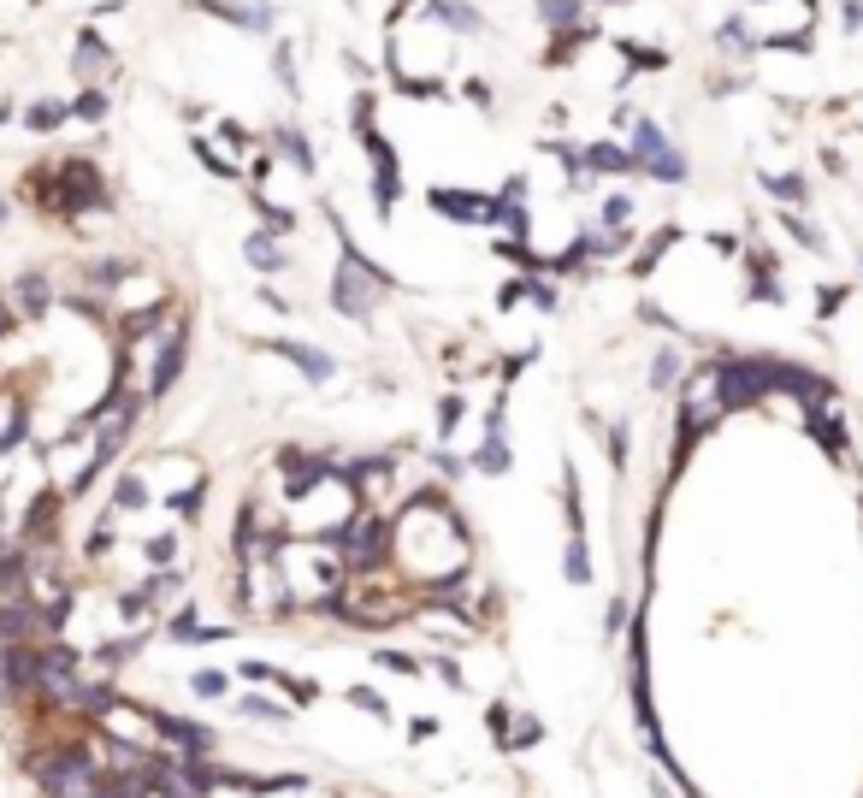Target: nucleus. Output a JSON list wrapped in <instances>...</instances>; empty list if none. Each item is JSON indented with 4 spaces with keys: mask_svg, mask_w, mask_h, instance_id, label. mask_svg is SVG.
<instances>
[{
    "mask_svg": "<svg viewBox=\"0 0 863 798\" xmlns=\"http://www.w3.org/2000/svg\"><path fill=\"white\" fill-rule=\"evenodd\" d=\"M586 172H639V160H633V148H621V142H586Z\"/></svg>",
    "mask_w": 863,
    "mask_h": 798,
    "instance_id": "nucleus-16",
    "label": "nucleus"
},
{
    "mask_svg": "<svg viewBox=\"0 0 863 798\" xmlns=\"http://www.w3.org/2000/svg\"><path fill=\"white\" fill-rule=\"evenodd\" d=\"M586 42H598V30L592 24H580V30H562V36H550V54H544V66H568Z\"/></svg>",
    "mask_w": 863,
    "mask_h": 798,
    "instance_id": "nucleus-23",
    "label": "nucleus"
},
{
    "mask_svg": "<svg viewBox=\"0 0 863 798\" xmlns=\"http://www.w3.org/2000/svg\"><path fill=\"white\" fill-rule=\"evenodd\" d=\"M627 148H633V160H639V172H645V166H657V160H663L674 142L663 136L657 119H633V142H627Z\"/></svg>",
    "mask_w": 863,
    "mask_h": 798,
    "instance_id": "nucleus-15",
    "label": "nucleus"
},
{
    "mask_svg": "<svg viewBox=\"0 0 863 798\" xmlns=\"http://www.w3.org/2000/svg\"><path fill=\"white\" fill-rule=\"evenodd\" d=\"M190 154H196V160L207 166V172H213V178H225V184L237 178V160H225V154L213 148V136H196V142H190Z\"/></svg>",
    "mask_w": 863,
    "mask_h": 798,
    "instance_id": "nucleus-24",
    "label": "nucleus"
},
{
    "mask_svg": "<svg viewBox=\"0 0 863 798\" xmlns=\"http://www.w3.org/2000/svg\"><path fill=\"white\" fill-rule=\"evenodd\" d=\"M349 698H355V704H361V710H373V716H385V698H379V692H367V686H355V692H349Z\"/></svg>",
    "mask_w": 863,
    "mask_h": 798,
    "instance_id": "nucleus-43",
    "label": "nucleus"
},
{
    "mask_svg": "<svg viewBox=\"0 0 863 798\" xmlns=\"http://www.w3.org/2000/svg\"><path fill=\"white\" fill-rule=\"evenodd\" d=\"M674 367H680V361H674V349H663V355L651 361V385H674Z\"/></svg>",
    "mask_w": 863,
    "mask_h": 798,
    "instance_id": "nucleus-41",
    "label": "nucleus"
},
{
    "mask_svg": "<svg viewBox=\"0 0 863 798\" xmlns=\"http://www.w3.org/2000/svg\"><path fill=\"white\" fill-rule=\"evenodd\" d=\"M420 18H432V24L456 30V36H479V30H485L479 6H467V0H426V6H420Z\"/></svg>",
    "mask_w": 863,
    "mask_h": 798,
    "instance_id": "nucleus-10",
    "label": "nucleus"
},
{
    "mask_svg": "<svg viewBox=\"0 0 863 798\" xmlns=\"http://www.w3.org/2000/svg\"><path fill=\"white\" fill-rule=\"evenodd\" d=\"M391 550L408 562V574L420 586H432V592L462 586V574H467V532L438 503H408L402 521L391 527Z\"/></svg>",
    "mask_w": 863,
    "mask_h": 798,
    "instance_id": "nucleus-1",
    "label": "nucleus"
},
{
    "mask_svg": "<svg viewBox=\"0 0 863 798\" xmlns=\"http://www.w3.org/2000/svg\"><path fill=\"white\" fill-rule=\"evenodd\" d=\"M142 556H148V562H160V568H166V562H172V556H178V532H154V538H148V544H142Z\"/></svg>",
    "mask_w": 863,
    "mask_h": 798,
    "instance_id": "nucleus-32",
    "label": "nucleus"
},
{
    "mask_svg": "<svg viewBox=\"0 0 863 798\" xmlns=\"http://www.w3.org/2000/svg\"><path fill=\"white\" fill-rule=\"evenodd\" d=\"M66 119H71V101H54V95H42V101H30V107H24V131H36V136L60 131Z\"/></svg>",
    "mask_w": 863,
    "mask_h": 798,
    "instance_id": "nucleus-19",
    "label": "nucleus"
},
{
    "mask_svg": "<svg viewBox=\"0 0 863 798\" xmlns=\"http://www.w3.org/2000/svg\"><path fill=\"white\" fill-rule=\"evenodd\" d=\"M148 503V485L136 479V473H125L119 485H113V515H125V509H142Z\"/></svg>",
    "mask_w": 863,
    "mask_h": 798,
    "instance_id": "nucleus-25",
    "label": "nucleus"
},
{
    "mask_svg": "<svg viewBox=\"0 0 863 798\" xmlns=\"http://www.w3.org/2000/svg\"><path fill=\"white\" fill-rule=\"evenodd\" d=\"M373 663L397 668V674H414V668H420V663H414V657H402V651H379V657H373Z\"/></svg>",
    "mask_w": 863,
    "mask_h": 798,
    "instance_id": "nucleus-42",
    "label": "nucleus"
},
{
    "mask_svg": "<svg viewBox=\"0 0 863 798\" xmlns=\"http://www.w3.org/2000/svg\"><path fill=\"white\" fill-rule=\"evenodd\" d=\"M272 349H278V355H284L290 367H302V373H308L314 385H326V379L337 373V361H332V355H320V349H308V343H296V337H278Z\"/></svg>",
    "mask_w": 863,
    "mask_h": 798,
    "instance_id": "nucleus-13",
    "label": "nucleus"
},
{
    "mask_svg": "<svg viewBox=\"0 0 863 798\" xmlns=\"http://www.w3.org/2000/svg\"><path fill=\"white\" fill-rule=\"evenodd\" d=\"M36 6H42V0H36Z\"/></svg>",
    "mask_w": 863,
    "mask_h": 798,
    "instance_id": "nucleus-47",
    "label": "nucleus"
},
{
    "mask_svg": "<svg viewBox=\"0 0 863 798\" xmlns=\"http://www.w3.org/2000/svg\"><path fill=\"white\" fill-rule=\"evenodd\" d=\"M54 308V290H48V278L42 272H24L18 284H12V314L18 320H42Z\"/></svg>",
    "mask_w": 863,
    "mask_h": 798,
    "instance_id": "nucleus-11",
    "label": "nucleus"
},
{
    "mask_svg": "<svg viewBox=\"0 0 863 798\" xmlns=\"http://www.w3.org/2000/svg\"><path fill=\"white\" fill-rule=\"evenodd\" d=\"M201 491H207L201 479L190 485V491H178V497H172V515H184V521H190V515H201Z\"/></svg>",
    "mask_w": 863,
    "mask_h": 798,
    "instance_id": "nucleus-36",
    "label": "nucleus"
},
{
    "mask_svg": "<svg viewBox=\"0 0 863 798\" xmlns=\"http://www.w3.org/2000/svg\"><path fill=\"white\" fill-rule=\"evenodd\" d=\"M290 598H296V592L284 586L278 556H255V562H243V574H237V603H243L249 615H278Z\"/></svg>",
    "mask_w": 863,
    "mask_h": 798,
    "instance_id": "nucleus-4",
    "label": "nucleus"
},
{
    "mask_svg": "<svg viewBox=\"0 0 863 798\" xmlns=\"http://www.w3.org/2000/svg\"><path fill=\"white\" fill-rule=\"evenodd\" d=\"M237 710H243V716H255V722H284V716H290V710H284V704H272V698H243Z\"/></svg>",
    "mask_w": 863,
    "mask_h": 798,
    "instance_id": "nucleus-33",
    "label": "nucleus"
},
{
    "mask_svg": "<svg viewBox=\"0 0 863 798\" xmlns=\"http://www.w3.org/2000/svg\"><path fill=\"white\" fill-rule=\"evenodd\" d=\"M603 450H609V462H615V467H627V432H621V426H609V432H603Z\"/></svg>",
    "mask_w": 863,
    "mask_h": 798,
    "instance_id": "nucleus-39",
    "label": "nucleus"
},
{
    "mask_svg": "<svg viewBox=\"0 0 863 798\" xmlns=\"http://www.w3.org/2000/svg\"><path fill=\"white\" fill-rule=\"evenodd\" d=\"M24 420H30V414H24V402L0 397V456H12V450L24 444Z\"/></svg>",
    "mask_w": 863,
    "mask_h": 798,
    "instance_id": "nucleus-22",
    "label": "nucleus"
},
{
    "mask_svg": "<svg viewBox=\"0 0 863 798\" xmlns=\"http://www.w3.org/2000/svg\"><path fill=\"white\" fill-rule=\"evenodd\" d=\"M627 213H633V201H627V196L603 201V225H615V231H621V225H627Z\"/></svg>",
    "mask_w": 863,
    "mask_h": 798,
    "instance_id": "nucleus-40",
    "label": "nucleus"
},
{
    "mask_svg": "<svg viewBox=\"0 0 863 798\" xmlns=\"http://www.w3.org/2000/svg\"><path fill=\"white\" fill-rule=\"evenodd\" d=\"M426 207L444 213V219H456V225H497V201L473 196V190H450V184L426 190Z\"/></svg>",
    "mask_w": 863,
    "mask_h": 798,
    "instance_id": "nucleus-7",
    "label": "nucleus"
},
{
    "mask_svg": "<svg viewBox=\"0 0 863 798\" xmlns=\"http://www.w3.org/2000/svg\"><path fill=\"white\" fill-rule=\"evenodd\" d=\"M462 101H473L479 113H491V83L485 77H462Z\"/></svg>",
    "mask_w": 863,
    "mask_h": 798,
    "instance_id": "nucleus-35",
    "label": "nucleus"
},
{
    "mask_svg": "<svg viewBox=\"0 0 863 798\" xmlns=\"http://www.w3.org/2000/svg\"><path fill=\"white\" fill-rule=\"evenodd\" d=\"M272 237H278V231H266V225L243 237V261L255 266V272H284V249H278Z\"/></svg>",
    "mask_w": 863,
    "mask_h": 798,
    "instance_id": "nucleus-18",
    "label": "nucleus"
},
{
    "mask_svg": "<svg viewBox=\"0 0 863 798\" xmlns=\"http://www.w3.org/2000/svg\"><path fill=\"white\" fill-rule=\"evenodd\" d=\"M266 154H272V160H290L302 178H314V172H320V160H314L308 136L296 131V125H272V131H266Z\"/></svg>",
    "mask_w": 863,
    "mask_h": 798,
    "instance_id": "nucleus-9",
    "label": "nucleus"
},
{
    "mask_svg": "<svg viewBox=\"0 0 863 798\" xmlns=\"http://www.w3.org/2000/svg\"><path fill=\"white\" fill-rule=\"evenodd\" d=\"M538 18H544V30H550V36L592 24V18H586V0H538Z\"/></svg>",
    "mask_w": 863,
    "mask_h": 798,
    "instance_id": "nucleus-17",
    "label": "nucleus"
},
{
    "mask_svg": "<svg viewBox=\"0 0 863 798\" xmlns=\"http://www.w3.org/2000/svg\"><path fill=\"white\" fill-rule=\"evenodd\" d=\"M473 467H479V473H503V467H509V450H503V402H497L491 420H485V444L473 450Z\"/></svg>",
    "mask_w": 863,
    "mask_h": 798,
    "instance_id": "nucleus-14",
    "label": "nucleus"
},
{
    "mask_svg": "<svg viewBox=\"0 0 863 798\" xmlns=\"http://www.w3.org/2000/svg\"><path fill=\"white\" fill-rule=\"evenodd\" d=\"M603 6H633V0H603Z\"/></svg>",
    "mask_w": 863,
    "mask_h": 798,
    "instance_id": "nucleus-45",
    "label": "nucleus"
},
{
    "mask_svg": "<svg viewBox=\"0 0 863 798\" xmlns=\"http://www.w3.org/2000/svg\"><path fill=\"white\" fill-rule=\"evenodd\" d=\"M751 6H769V0H751Z\"/></svg>",
    "mask_w": 863,
    "mask_h": 798,
    "instance_id": "nucleus-46",
    "label": "nucleus"
},
{
    "mask_svg": "<svg viewBox=\"0 0 863 798\" xmlns=\"http://www.w3.org/2000/svg\"><path fill=\"white\" fill-rule=\"evenodd\" d=\"M255 207H261L266 231H296V213H290V207H278V201H266V196H255Z\"/></svg>",
    "mask_w": 863,
    "mask_h": 798,
    "instance_id": "nucleus-31",
    "label": "nucleus"
},
{
    "mask_svg": "<svg viewBox=\"0 0 863 798\" xmlns=\"http://www.w3.org/2000/svg\"><path fill=\"white\" fill-rule=\"evenodd\" d=\"M272 71H278V83H284V95H302V77H296V54L278 42L272 48Z\"/></svg>",
    "mask_w": 863,
    "mask_h": 798,
    "instance_id": "nucleus-27",
    "label": "nucleus"
},
{
    "mask_svg": "<svg viewBox=\"0 0 863 798\" xmlns=\"http://www.w3.org/2000/svg\"><path fill=\"white\" fill-rule=\"evenodd\" d=\"M361 148H367V160H373V207L391 219L402 201V166H397V148L385 142V131L373 125V131H361Z\"/></svg>",
    "mask_w": 863,
    "mask_h": 798,
    "instance_id": "nucleus-6",
    "label": "nucleus"
},
{
    "mask_svg": "<svg viewBox=\"0 0 863 798\" xmlns=\"http://www.w3.org/2000/svg\"><path fill=\"white\" fill-rule=\"evenodd\" d=\"M373 113H379V95H373V89H355V101H349V125H355V136L373 131Z\"/></svg>",
    "mask_w": 863,
    "mask_h": 798,
    "instance_id": "nucleus-26",
    "label": "nucleus"
},
{
    "mask_svg": "<svg viewBox=\"0 0 863 798\" xmlns=\"http://www.w3.org/2000/svg\"><path fill=\"white\" fill-rule=\"evenodd\" d=\"M456 426H462V397H444V402H438V432L450 438Z\"/></svg>",
    "mask_w": 863,
    "mask_h": 798,
    "instance_id": "nucleus-37",
    "label": "nucleus"
},
{
    "mask_svg": "<svg viewBox=\"0 0 863 798\" xmlns=\"http://www.w3.org/2000/svg\"><path fill=\"white\" fill-rule=\"evenodd\" d=\"M190 686H196V698H225V674H213V668H201Z\"/></svg>",
    "mask_w": 863,
    "mask_h": 798,
    "instance_id": "nucleus-38",
    "label": "nucleus"
},
{
    "mask_svg": "<svg viewBox=\"0 0 863 798\" xmlns=\"http://www.w3.org/2000/svg\"><path fill=\"white\" fill-rule=\"evenodd\" d=\"M160 739H172L178 751H213V733L207 728H196V722H178V716H160Z\"/></svg>",
    "mask_w": 863,
    "mask_h": 798,
    "instance_id": "nucleus-20",
    "label": "nucleus"
},
{
    "mask_svg": "<svg viewBox=\"0 0 863 798\" xmlns=\"http://www.w3.org/2000/svg\"><path fill=\"white\" fill-rule=\"evenodd\" d=\"M527 290H532V272H521V278H509V284L497 290V308H515V302H527Z\"/></svg>",
    "mask_w": 863,
    "mask_h": 798,
    "instance_id": "nucleus-34",
    "label": "nucleus"
},
{
    "mask_svg": "<svg viewBox=\"0 0 863 798\" xmlns=\"http://www.w3.org/2000/svg\"><path fill=\"white\" fill-rule=\"evenodd\" d=\"M213 142H225V148H231V160H237L243 148H255V142H249V125H237V119H219V136H213Z\"/></svg>",
    "mask_w": 863,
    "mask_h": 798,
    "instance_id": "nucleus-30",
    "label": "nucleus"
},
{
    "mask_svg": "<svg viewBox=\"0 0 863 798\" xmlns=\"http://www.w3.org/2000/svg\"><path fill=\"white\" fill-rule=\"evenodd\" d=\"M615 48H621L633 66H657V71L668 66V54H663V48H651V42H615Z\"/></svg>",
    "mask_w": 863,
    "mask_h": 798,
    "instance_id": "nucleus-29",
    "label": "nucleus"
},
{
    "mask_svg": "<svg viewBox=\"0 0 863 798\" xmlns=\"http://www.w3.org/2000/svg\"><path fill=\"white\" fill-rule=\"evenodd\" d=\"M201 12H213V18H225V24H237V30H266L272 24V6L266 0H255V6H243V0H196Z\"/></svg>",
    "mask_w": 863,
    "mask_h": 798,
    "instance_id": "nucleus-12",
    "label": "nucleus"
},
{
    "mask_svg": "<svg viewBox=\"0 0 863 798\" xmlns=\"http://www.w3.org/2000/svg\"><path fill=\"white\" fill-rule=\"evenodd\" d=\"M113 71V48L95 36V30H77V48H71V77L89 89V83H101Z\"/></svg>",
    "mask_w": 863,
    "mask_h": 798,
    "instance_id": "nucleus-8",
    "label": "nucleus"
},
{
    "mask_svg": "<svg viewBox=\"0 0 863 798\" xmlns=\"http://www.w3.org/2000/svg\"><path fill=\"white\" fill-rule=\"evenodd\" d=\"M562 568H568V580H574V586H586V580H592V556H586V538H574V544H568V562H562Z\"/></svg>",
    "mask_w": 863,
    "mask_h": 798,
    "instance_id": "nucleus-28",
    "label": "nucleus"
},
{
    "mask_svg": "<svg viewBox=\"0 0 863 798\" xmlns=\"http://www.w3.org/2000/svg\"><path fill=\"white\" fill-rule=\"evenodd\" d=\"M24 196H30V201H42V207H54V213H66V219L89 213V207H107L101 172H95L89 160H60L54 172H36Z\"/></svg>",
    "mask_w": 863,
    "mask_h": 798,
    "instance_id": "nucleus-3",
    "label": "nucleus"
},
{
    "mask_svg": "<svg viewBox=\"0 0 863 798\" xmlns=\"http://www.w3.org/2000/svg\"><path fill=\"white\" fill-rule=\"evenodd\" d=\"M332 544L343 550V562H349V568H373V562H379V556L391 550V521H385L379 509H373V515L361 509V515H355L349 527L337 532Z\"/></svg>",
    "mask_w": 863,
    "mask_h": 798,
    "instance_id": "nucleus-5",
    "label": "nucleus"
},
{
    "mask_svg": "<svg viewBox=\"0 0 863 798\" xmlns=\"http://www.w3.org/2000/svg\"><path fill=\"white\" fill-rule=\"evenodd\" d=\"M337 225V272H332V308L337 314H349V320H367L373 314V302L391 290V272L385 266H373L361 249H355V237L343 231V219L332 213Z\"/></svg>",
    "mask_w": 863,
    "mask_h": 798,
    "instance_id": "nucleus-2",
    "label": "nucleus"
},
{
    "mask_svg": "<svg viewBox=\"0 0 863 798\" xmlns=\"http://www.w3.org/2000/svg\"><path fill=\"white\" fill-rule=\"evenodd\" d=\"M12 320H18V314H12V308H6V302H0V337L12 332Z\"/></svg>",
    "mask_w": 863,
    "mask_h": 798,
    "instance_id": "nucleus-44",
    "label": "nucleus"
},
{
    "mask_svg": "<svg viewBox=\"0 0 863 798\" xmlns=\"http://www.w3.org/2000/svg\"><path fill=\"white\" fill-rule=\"evenodd\" d=\"M113 113V95L101 89V83H89V89H77L71 95V119H83V125H101Z\"/></svg>",
    "mask_w": 863,
    "mask_h": 798,
    "instance_id": "nucleus-21",
    "label": "nucleus"
}]
</instances>
